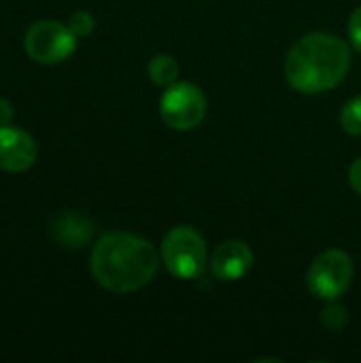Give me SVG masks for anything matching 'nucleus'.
<instances>
[{"label": "nucleus", "instance_id": "nucleus-1", "mask_svg": "<svg viewBox=\"0 0 361 363\" xmlns=\"http://www.w3.org/2000/svg\"><path fill=\"white\" fill-rule=\"evenodd\" d=\"M157 251L143 236L130 232L104 234L89 259L94 281L111 294H130L145 287L157 272Z\"/></svg>", "mask_w": 361, "mask_h": 363}, {"label": "nucleus", "instance_id": "nucleus-2", "mask_svg": "<svg viewBox=\"0 0 361 363\" xmlns=\"http://www.w3.org/2000/svg\"><path fill=\"white\" fill-rule=\"evenodd\" d=\"M351 66V49L334 34L313 32L302 36L289 51L285 77L296 91L321 94L347 77Z\"/></svg>", "mask_w": 361, "mask_h": 363}, {"label": "nucleus", "instance_id": "nucleus-3", "mask_svg": "<svg viewBox=\"0 0 361 363\" xmlns=\"http://www.w3.org/2000/svg\"><path fill=\"white\" fill-rule=\"evenodd\" d=\"M160 255L166 270L181 281H194L206 268V242L189 225L172 228L162 240Z\"/></svg>", "mask_w": 361, "mask_h": 363}, {"label": "nucleus", "instance_id": "nucleus-4", "mask_svg": "<svg viewBox=\"0 0 361 363\" xmlns=\"http://www.w3.org/2000/svg\"><path fill=\"white\" fill-rule=\"evenodd\" d=\"M353 259L345 251H323L315 257L306 272V287L319 300H336L349 289L353 281Z\"/></svg>", "mask_w": 361, "mask_h": 363}, {"label": "nucleus", "instance_id": "nucleus-5", "mask_svg": "<svg viewBox=\"0 0 361 363\" xmlns=\"http://www.w3.org/2000/svg\"><path fill=\"white\" fill-rule=\"evenodd\" d=\"M77 38L79 36L70 30V26L43 19L28 28L23 47L26 53L38 64H57L72 55L77 49Z\"/></svg>", "mask_w": 361, "mask_h": 363}, {"label": "nucleus", "instance_id": "nucleus-6", "mask_svg": "<svg viewBox=\"0 0 361 363\" xmlns=\"http://www.w3.org/2000/svg\"><path fill=\"white\" fill-rule=\"evenodd\" d=\"M160 115L172 130H194L206 117V98L194 83H170L160 100Z\"/></svg>", "mask_w": 361, "mask_h": 363}, {"label": "nucleus", "instance_id": "nucleus-7", "mask_svg": "<svg viewBox=\"0 0 361 363\" xmlns=\"http://www.w3.org/2000/svg\"><path fill=\"white\" fill-rule=\"evenodd\" d=\"M36 155V143L26 130L0 125V170L23 172L32 168Z\"/></svg>", "mask_w": 361, "mask_h": 363}, {"label": "nucleus", "instance_id": "nucleus-8", "mask_svg": "<svg viewBox=\"0 0 361 363\" xmlns=\"http://www.w3.org/2000/svg\"><path fill=\"white\" fill-rule=\"evenodd\" d=\"M253 266V251L243 240H226L211 257V272L219 281H238Z\"/></svg>", "mask_w": 361, "mask_h": 363}, {"label": "nucleus", "instance_id": "nucleus-9", "mask_svg": "<svg viewBox=\"0 0 361 363\" xmlns=\"http://www.w3.org/2000/svg\"><path fill=\"white\" fill-rule=\"evenodd\" d=\"M51 236L60 247H83L91 240L94 236V225L87 217L79 215V213H62L53 219L51 223Z\"/></svg>", "mask_w": 361, "mask_h": 363}, {"label": "nucleus", "instance_id": "nucleus-10", "mask_svg": "<svg viewBox=\"0 0 361 363\" xmlns=\"http://www.w3.org/2000/svg\"><path fill=\"white\" fill-rule=\"evenodd\" d=\"M147 72H149V79L155 85H170L179 74V64H177V60L172 55L160 53V55L151 57V62L147 66Z\"/></svg>", "mask_w": 361, "mask_h": 363}, {"label": "nucleus", "instance_id": "nucleus-11", "mask_svg": "<svg viewBox=\"0 0 361 363\" xmlns=\"http://www.w3.org/2000/svg\"><path fill=\"white\" fill-rule=\"evenodd\" d=\"M340 125L345 132L353 134V136H361V96L349 100L340 113Z\"/></svg>", "mask_w": 361, "mask_h": 363}, {"label": "nucleus", "instance_id": "nucleus-12", "mask_svg": "<svg viewBox=\"0 0 361 363\" xmlns=\"http://www.w3.org/2000/svg\"><path fill=\"white\" fill-rule=\"evenodd\" d=\"M321 323L330 332H340L347 325V308L330 300V304L321 311Z\"/></svg>", "mask_w": 361, "mask_h": 363}, {"label": "nucleus", "instance_id": "nucleus-13", "mask_svg": "<svg viewBox=\"0 0 361 363\" xmlns=\"http://www.w3.org/2000/svg\"><path fill=\"white\" fill-rule=\"evenodd\" d=\"M68 26H70V30H72L77 36H87V34L94 32L96 21H94V17H91L87 11H79V13H74V15L70 17Z\"/></svg>", "mask_w": 361, "mask_h": 363}, {"label": "nucleus", "instance_id": "nucleus-14", "mask_svg": "<svg viewBox=\"0 0 361 363\" xmlns=\"http://www.w3.org/2000/svg\"><path fill=\"white\" fill-rule=\"evenodd\" d=\"M349 40L357 51H361V6L353 11L349 19Z\"/></svg>", "mask_w": 361, "mask_h": 363}, {"label": "nucleus", "instance_id": "nucleus-15", "mask_svg": "<svg viewBox=\"0 0 361 363\" xmlns=\"http://www.w3.org/2000/svg\"><path fill=\"white\" fill-rule=\"evenodd\" d=\"M349 181H351V187L361 194V157H357L353 164H351V168H349Z\"/></svg>", "mask_w": 361, "mask_h": 363}, {"label": "nucleus", "instance_id": "nucleus-16", "mask_svg": "<svg viewBox=\"0 0 361 363\" xmlns=\"http://www.w3.org/2000/svg\"><path fill=\"white\" fill-rule=\"evenodd\" d=\"M11 119H13V104L0 98V125H9Z\"/></svg>", "mask_w": 361, "mask_h": 363}]
</instances>
